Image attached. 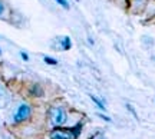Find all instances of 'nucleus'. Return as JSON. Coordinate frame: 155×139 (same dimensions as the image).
<instances>
[{
    "mask_svg": "<svg viewBox=\"0 0 155 139\" xmlns=\"http://www.w3.org/2000/svg\"><path fill=\"white\" fill-rule=\"evenodd\" d=\"M50 121L53 126H59L66 121V112L63 108H52L50 109Z\"/></svg>",
    "mask_w": 155,
    "mask_h": 139,
    "instance_id": "1",
    "label": "nucleus"
},
{
    "mask_svg": "<svg viewBox=\"0 0 155 139\" xmlns=\"http://www.w3.org/2000/svg\"><path fill=\"white\" fill-rule=\"evenodd\" d=\"M76 136V129H56L52 132V139H75Z\"/></svg>",
    "mask_w": 155,
    "mask_h": 139,
    "instance_id": "2",
    "label": "nucleus"
},
{
    "mask_svg": "<svg viewBox=\"0 0 155 139\" xmlns=\"http://www.w3.org/2000/svg\"><path fill=\"white\" fill-rule=\"evenodd\" d=\"M30 112H32V109H30V106L26 105V103H22V105L17 108V112L15 113V122H23L25 119H28L29 116H30Z\"/></svg>",
    "mask_w": 155,
    "mask_h": 139,
    "instance_id": "3",
    "label": "nucleus"
},
{
    "mask_svg": "<svg viewBox=\"0 0 155 139\" xmlns=\"http://www.w3.org/2000/svg\"><path fill=\"white\" fill-rule=\"evenodd\" d=\"M62 42V49H71V46H72V42H71V37H68V36H65V37H62L61 39Z\"/></svg>",
    "mask_w": 155,
    "mask_h": 139,
    "instance_id": "4",
    "label": "nucleus"
},
{
    "mask_svg": "<svg viewBox=\"0 0 155 139\" xmlns=\"http://www.w3.org/2000/svg\"><path fill=\"white\" fill-rule=\"evenodd\" d=\"M91 99L94 100V102H95V105L98 106V108H99L101 111H106V108H105V105H104V103H102V102H101V100H99V99H98V98H95L94 95H91Z\"/></svg>",
    "mask_w": 155,
    "mask_h": 139,
    "instance_id": "5",
    "label": "nucleus"
},
{
    "mask_svg": "<svg viewBox=\"0 0 155 139\" xmlns=\"http://www.w3.org/2000/svg\"><path fill=\"white\" fill-rule=\"evenodd\" d=\"M56 3H59V5L62 6V7H63V9H69V3H68V0H55Z\"/></svg>",
    "mask_w": 155,
    "mask_h": 139,
    "instance_id": "6",
    "label": "nucleus"
},
{
    "mask_svg": "<svg viewBox=\"0 0 155 139\" xmlns=\"http://www.w3.org/2000/svg\"><path fill=\"white\" fill-rule=\"evenodd\" d=\"M43 59H45V62H46V63H49V65H56V63H58L56 59H50V57H48V56H45Z\"/></svg>",
    "mask_w": 155,
    "mask_h": 139,
    "instance_id": "7",
    "label": "nucleus"
},
{
    "mask_svg": "<svg viewBox=\"0 0 155 139\" xmlns=\"http://www.w3.org/2000/svg\"><path fill=\"white\" fill-rule=\"evenodd\" d=\"M20 56H22V59H23V60H29L28 53H25V52H22V53H20Z\"/></svg>",
    "mask_w": 155,
    "mask_h": 139,
    "instance_id": "8",
    "label": "nucleus"
},
{
    "mask_svg": "<svg viewBox=\"0 0 155 139\" xmlns=\"http://www.w3.org/2000/svg\"><path fill=\"white\" fill-rule=\"evenodd\" d=\"M3 11H5V5H3V2L0 0V15H2Z\"/></svg>",
    "mask_w": 155,
    "mask_h": 139,
    "instance_id": "9",
    "label": "nucleus"
},
{
    "mask_svg": "<svg viewBox=\"0 0 155 139\" xmlns=\"http://www.w3.org/2000/svg\"><path fill=\"white\" fill-rule=\"evenodd\" d=\"M0 55H2V50H0Z\"/></svg>",
    "mask_w": 155,
    "mask_h": 139,
    "instance_id": "10",
    "label": "nucleus"
}]
</instances>
